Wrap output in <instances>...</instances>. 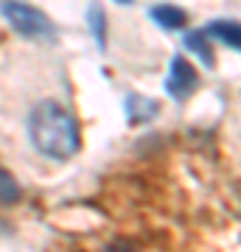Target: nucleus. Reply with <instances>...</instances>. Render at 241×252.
<instances>
[{
  "label": "nucleus",
  "mask_w": 241,
  "mask_h": 252,
  "mask_svg": "<svg viewBox=\"0 0 241 252\" xmlns=\"http://www.w3.org/2000/svg\"><path fill=\"white\" fill-rule=\"evenodd\" d=\"M28 135L36 152L51 160H68L79 152L81 135L76 118L56 101H39L28 115Z\"/></svg>",
  "instance_id": "nucleus-1"
},
{
  "label": "nucleus",
  "mask_w": 241,
  "mask_h": 252,
  "mask_svg": "<svg viewBox=\"0 0 241 252\" xmlns=\"http://www.w3.org/2000/svg\"><path fill=\"white\" fill-rule=\"evenodd\" d=\"M3 17L9 20V26L23 36H31V39H51L54 36V23L45 17L39 9L28 6V3H20V0H6L3 6Z\"/></svg>",
  "instance_id": "nucleus-2"
},
{
  "label": "nucleus",
  "mask_w": 241,
  "mask_h": 252,
  "mask_svg": "<svg viewBox=\"0 0 241 252\" xmlns=\"http://www.w3.org/2000/svg\"><path fill=\"white\" fill-rule=\"evenodd\" d=\"M197 84H199V76L194 70V64L188 62V59H182V56H174L171 59V70L166 76V93H169L171 98L182 101L188 93L197 90Z\"/></svg>",
  "instance_id": "nucleus-3"
},
{
  "label": "nucleus",
  "mask_w": 241,
  "mask_h": 252,
  "mask_svg": "<svg viewBox=\"0 0 241 252\" xmlns=\"http://www.w3.org/2000/svg\"><path fill=\"white\" fill-rule=\"evenodd\" d=\"M205 34L216 36L219 42L241 51V23H233V20H213V23L205 28Z\"/></svg>",
  "instance_id": "nucleus-4"
},
{
  "label": "nucleus",
  "mask_w": 241,
  "mask_h": 252,
  "mask_svg": "<svg viewBox=\"0 0 241 252\" xmlns=\"http://www.w3.org/2000/svg\"><path fill=\"white\" fill-rule=\"evenodd\" d=\"M152 17H154V23L160 28H166V31H179V28H185V23H188L185 11L177 9V6H154Z\"/></svg>",
  "instance_id": "nucleus-5"
},
{
  "label": "nucleus",
  "mask_w": 241,
  "mask_h": 252,
  "mask_svg": "<svg viewBox=\"0 0 241 252\" xmlns=\"http://www.w3.org/2000/svg\"><path fill=\"white\" fill-rule=\"evenodd\" d=\"M126 115L132 124H143V121H149V118L157 115V104L149 98H140V95H129L126 101Z\"/></svg>",
  "instance_id": "nucleus-6"
},
{
  "label": "nucleus",
  "mask_w": 241,
  "mask_h": 252,
  "mask_svg": "<svg viewBox=\"0 0 241 252\" xmlns=\"http://www.w3.org/2000/svg\"><path fill=\"white\" fill-rule=\"evenodd\" d=\"M185 48L194 51L205 64H213V48H210V42H207L205 31H191V34L185 36Z\"/></svg>",
  "instance_id": "nucleus-7"
},
{
  "label": "nucleus",
  "mask_w": 241,
  "mask_h": 252,
  "mask_svg": "<svg viewBox=\"0 0 241 252\" xmlns=\"http://www.w3.org/2000/svg\"><path fill=\"white\" fill-rule=\"evenodd\" d=\"M20 202V185L6 168H0V205H14Z\"/></svg>",
  "instance_id": "nucleus-8"
},
{
  "label": "nucleus",
  "mask_w": 241,
  "mask_h": 252,
  "mask_svg": "<svg viewBox=\"0 0 241 252\" xmlns=\"http://www.w3.org/2000/svg\"><path fill=\"white\" fill-rule=\"evenodd\" d=\"M90 26H93V34H96V39H99L101 45H104V11L99 9V6H90Z\"/></svg>",
  "instance_id": "nucleus-9"
},
{
  "label": "nucleus",
  "mask_w": 241,
  "mask_h": 252,
  "mask_svg": "<svg viewBox=\"0 0 241 252\" xmlns=\"http://www.w3.org/2000/svg\"><path fill=\"white\" fill-rule=\"evenodd\" d=\"M104 252H132V250H126V247H121V244H112V247H107Z\"/></svg>",
  "instance_id": "nucleus-10"
},
{
  "label": "nucleus",
  "mask_w": 241,
  "mask_h": 252,
  "mask_svg": "<svg viewBox=\"0 0 241 252\" xmlns=\"http://www.w3.org/2000/svg\"><path fill=\"white\" fill-rule=\"evenodd\" d=\"M118 3H132V0H118Z\"/></svg>",
  "instance_id": "nucleus-11"
}]
</instances>
